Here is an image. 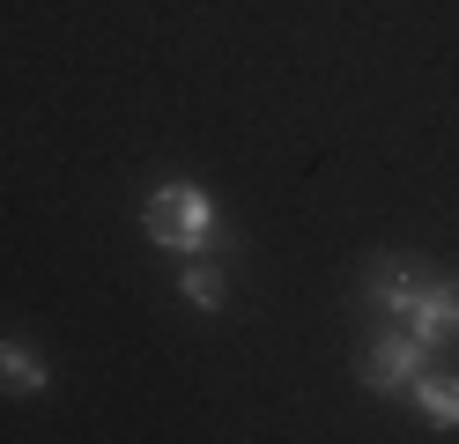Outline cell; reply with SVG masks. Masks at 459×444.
Wrapping results in <instances>:
<instances>
[{"label": "cell", "mask_w": 459, "mask_h": 444, "mask_svg": "<svg viewBox=\"0 0 459 444\" xmlns=\"http://www.w3.org/2000/svg\"><path fill=\"white\" fill-rule=\"evenodd\" d=\"M370 296H378L385 311H400V326H408L415 341H452L459 334V282H429V274H400L393 259L370 266Z\"/></svg>", "instance_id": "obj_1"}, {"label": "cell", "mask_w": 459, "mask_h": 444, "mask_svg": "<svg viewBox=\"0 0 459 444\" xmlns=\"http://www.w3.org/2000/svg\"><path fill=\"white\" fill-rule=\"evenodd\" d=\"M141 222H149V237H156L163 252H200V237H208L215 207H208V193H200V186H186V178H170V186H156V193H149V207H141Z\"/></svg>", "instance_id": "obj_2"}, {"label": "cell", "mask_w": 459, "mask_h": 444, "mask_svg": "<svg viewBox=\"0 0 459 444\" xmlns=\"http://www.w3.org/2000/svg\"><path fill=\"white\" fill-rule=\"evenodd\" d=\"M422 370H429V341H415V334H385L378 348H370V363H363V385H370V393H408Z\"/></svg>", "instance_id": "obj_3"}, {"label": "cell", "mask_w": 459, "mask_h": 444, "mask_svg": "<svg viewBox=\"0 0 459 444\" xmlns=\"http://www.w3.org/2000/svg\"><path fill=\"white\" fill-rule=\"evenodd\" d=\"M0 385H8V393H45V385H52V370H45V355H38V348L0 341Z\"/></svg>", "instance_id": "obj_4"}, {"label": "cell", "mask_w": 459, "mask_h": 444, "mask_svg": "<svg viewBox=\"0 0 459 444\" xmlns=\"http://www.w3.org/2000/svg\"><path fill=\"white\" fill-rule=\"evenodd\" d=\"M408 393H415V407L429 414V422H459V378H445V370H422V378L408 385Z\"/></svg>", "instance_id": "obj_5"}, {"label": "cell", "mask_w": 459, "mask_h": 444, "mask_svg": "<svg viewBox=\"0 0 459 444\" xmlns=\"http://www.w3.org/2000/svg\"><path fill=\"white\" fill-rule=\"evenodd\" d=\"M186 296H193L200 311H215L222 304V274H215V266H186Z\"/></svg>", "instance_id": "obj_6"}]
</instances>
